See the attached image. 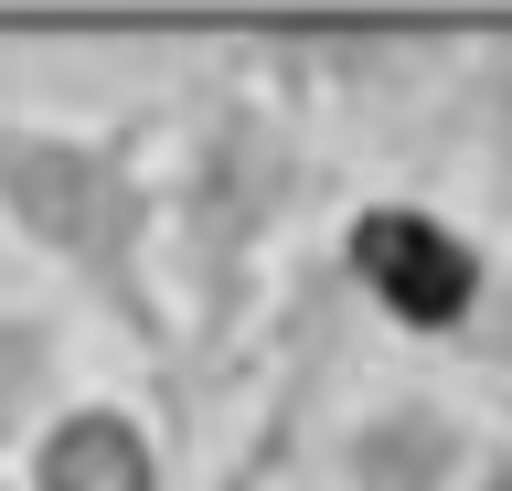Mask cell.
I'll return each mask as SVG.
<instances>
[{"label":"cell","instance_id":"cell-1","mask_svg":"<svg viewBox=\"0 0 512 491\" xmlns=\"http://www.w3.org/2000/svg\"><path fill=\"white\" fill-rule=\"evenodd\" d=\"M0 235L43 257L96 321L182 374V310L160 267V129L0 107Z\"/></svg>","mask_w":512,"mask_h":491},{"label":"cell","instance_id":"cell-4","mask_svg":"<svg viewBox=\"0 0 512 491\" xmlns=\"http://www.w3.org/2000/svg\"><path fill=\"white\" fill-rule=\"evenodd\" d=\"M491 417L438 385H384L331 427V481L342 491H470Z\"/></svg>","mask_w":512,"mask_h":491},{"label":"cell","instance_id":"cell-9","mask_svg":"<svg viewBox=\"0 0 512 491\" xmlns=\"http://www.w3.org/2000/svg\"><path fill=\"white\" fill-rule=\"evenodd\" d=\"M470 491H512V438H491V449H480V470H470Z\"/></svg>","mask_w":512,"mask_h":491},{"label":"cell","instance_id":"cell-2","mask_svg":"<svg viewBox=\"0 0 512 491\" xmlns=\"http://www.w3.org/2000/svg\"><path fill=\"white\" fill-rule=\"evenodd\" d=\"M310 139L278 97L256 86H192L171 161H160V267H171V310H182V353L224 363L235 331L267 299V257L288 246L299 203H310Z\"/></svg>","mask_w":512,"mask_h":491},{"label":"cell","instance_id":"cell-7","mask_svg":"<svg viewBox=\"0 0 512 491\" xmlns=\"http://www.w3.org/2000/svg\"><path fill=\"white\" fill-rule=\"evenodd\" d=\"M459 129H470L480 193L502 203V225H512V33L459 43Z\"/></svg>","mask_w":512,"mask_h":491},{"label":"cell","instance_id":"cell-6","mask_svg":"<svg viewBox=\"0 0 512 491\" xmlns=\"http://www.w3.org/2000/svg\"><path fill=\"white\" fill-rule=\"evenodd\" d=\"M64 321L43 299H0V470H22V449L43 438V417L64 406Z\"/></svg>","mask_w":512,"mask_h":491},{"label":"cell","instance_id":"cell-10","mask_svg":"<svg viewBox=\"0 0 512 491\" xmlns=\"http://www.w3.org/2000/svg\"><path fill=\"white\" fill-rule=\"evenodd\" d=\"M491 438H512V385H491Z\"/></svg>","mask_w":512,"mask_h":491},{"label":"cell","instance_id":"cell-8","mask_svg":"<svg viewBox=\"0 0 512 491\" xmlns=\"http://www.w3.org/2000/svg\"><path fill=\"white\" fill-rule=\"evenodd\" d=\"M448 363H470L480 385H512V246H502V278H491V299H480L470 342H459Z\"/></svg>","mask_w":512,"mask_h":491},{"label":"cell","instance_id":"cell-3","mask_svg":"<svg viewBox=\"0 0 512 491\" xmlns=\"http://www.w3.org/2000/svg\"><path fill=\"white\" fill-rule=\"evenodd\" d=\"M331 278L374 331H395L416 353H459L502 278V246L438 193H352L342 235H331Z\"/></svg>","mask_w":512,"mask_h":491},{"label":"cell","instance_id":"cell-5","mask_svg":"<svg viewBox=\"0 0 512 491\" xmlns=\"http://www.w3.org/2000/svg\"><path fill=\"white\" fill-rule=\"evenodd\" d=\"M22 491H171V438H160V417H139L128 395H64L54 417H43V438L22 449V470H11Z\"/></svg>","mask_w":512,"mask_h":491}]
</instances>
